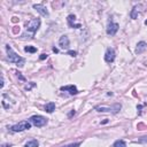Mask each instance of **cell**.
Wrapping results in <instances>:
<instances>
[{
    "instance_id": "obj_1",
    "label": "cell",
    "mask_w": 147,
    "mask_h": 147,
    "mask_svg": "<svg viewBox=\"0 0 147 147\" xmlns=\"http://www.w3.org/2000/svg\"><path fill=\"white\" fill-rule=\"evenodd\" d=\"M6 52H7V56H8L9 62L15 63L17 67H23V65H24L25 59L21 57L17 53H15V52L13 51V48H11L9 45H6Z\"/></svg>"
},
{
    "instance_id": "obj_2",
    "label": "cell",
    "mask_w": 147,
    "mask_h": 147,
    "mask_svg": "<svg viewBox=\"0 0 147 147\" xmlns=\"http://www.w3.org/2000/svg\"><path fill=\"white\" fill-rule=\"evenodd\" d=\"M96 111H99V113H113V114H116V113H118L119 110H121V105L119 103H115L114 106H111V107H106V106H96L95 108H94Z\"/></svg>"
},
{
    "instance_id": "obj_3",
    "label": "cell",
    "mask_w": 147,
    "mask_h": 147,
    "mask_svg": "<svg viewBox=\"0 0 147 147\" xmlns=\"http://www.w3.org/2000/svg\"><path fill=\"white\" fill-rule=\"evenodd\" d=\"M29 121H30V123H32L37 127H41V126L47 124V118H45L41 115H33V116L30 117Z\"/></svg>"
},
{
    "instance_id": "obj_4",
    "label": "cell",
    "mask_w": 147,
    "mask_h": 147,
    "mask_svg": "<svg viewBox=\"0 0 147 147\" xmlns=\"http://www.w3.org/2000/svg\"><path fill=\"white\" fill-rule=\"evenodd\" d=\"M31 127V123L28 122V121H22L15 125H13L10 127V131L11 132H21V131H24V130H29Z\"/></svg>"
},
{
    "instance_id": "obj_5",
    "label": "cell",
    "mask_w": 147,
    "mask_h": 147,
    "mask_svg": "<svg viewBox=\"0 0 147 147\" xmlns=\"http://www.w3.org/2000/svg\"><path fill=\"white\" fill-rule=\"evenodd\" d=\"M39 26H40V20L39 18H31L29 22L25 23L26 30L30 31V32H32V33H34L39 29Z\"/></svg>"
},
{
    "instance_id": "obj_6",
    "label": "cell",
    "mask_w": 147,
    "mask_h": 147,
    "mask_svg": "<svg viewBox=\"0 0 147 147\" xmlns=\"http://www.w3.org/2000/svg\"><path fill=\"white\" fill-rule=\"evenodd\" d=\"M118 28H119V25H118L117 23L110 21V22L108 23V26H107V33H108L109 36H115L116 32L118 31Z\"/></svg>"
},
{
    "instance_id": "obj_7",
    "label": "cell",
    "mask_w": 147,
    "mask_h": 147,
    "mask_svg": "<svg viewBox=\"0 0 147 147\" xmlns=\"http://www.w3.org/2000/svg\"><path fill=\"white\" fill-rule=\"evenodd\" d=\"M115 56H116L115 51L113 48H107V51L105 53V61L107 63H113L115 60Z\"/></svg>"
},
{
    "instance_id": "obj_8",
    "label": "cell",
    "mask_w": 147,
    "mask_h": 147,
    "mask_svg": "<svg viewBox=\"0 0 147 147\" xmlns=\"http://www.w3.org/2000/svg\"><path fill=\"white\" fill-rule=\"evenodd\" d=\"M69 45H70V41H69L68 36H65V34L61 36L60 39H59V46H60L62 49H68V48H69Z\"/></svg>"
},
{
    "instance_id": "obj_9",
    "label": "cell",
    "mask_w": 147,
    "mask_h": 147,
    "mask_svg": "<svg viewBox=\"0 0 147 147\" xmlns=\"http://www.w3.org/2000/svg\"><path fill=\"white\" fill-rule=\"evenodd\" d=\"M60 90H61V91H67V92H69V94H71V95H75V94H77V93H78V90H77V87H76L75 85L61 86V87H60Z\"/></svg>"
},
{
    "instance_id": "obj_10",
    "label": "cell",
    "mask_w": 147,
    "mask_h": 147,
    "mask_svg": "<svg viewBox=\"0 0 147 147\" xmlns=\"http://www.w3.org/2000/svg\"><path fill=\"white\" fill-rule=\"evenodd\" d=\"M33 8H34L38 13H40L42 16H48V10H47V8H46L44 5L37 3V5H33Z\"/></svg>"
},
{
    "instance_id": "obj_11",
    "label": "cell",
    "mask_w": 147,
    "mask_h": 147,
    "mask_svg": "<svg viewBox=\"0 0 147 147\" xmlns=\"http://www.w3.org/2000/svg\"><path fill=\"white\" fill-rule=\"evenodd\" d=\"M75 20H76V16L75 15H72V14H70V15H68V17H67V21H68V24H69V26L70 28H80L82 25L78 23V24H76L75 23Z\"/></svg>"
},
{
    "instance_id": "obj_12",
    "label": "cell",
    "mask_w": 147,
    "mask_h": 147,
    "mask_svg": "<svg viewBox=\"0 0 147 147\" xmlns=\"http://www.w3.org/2000/svg\"><path fill=\"white\" fill-rule=\"evenodd\" d=\"M146 49H147V44H146L145 41H139V42L137 44V47H136V53H137V54H141V53H144Z\"/></svg>"
},
{
    "instance_id": "obj_13",
    "label": "cell",
    "mask_w": 147,
    "mask_h": 147,
    "mask_svg": "<svg viewBox=\"0 0 147 147\" xmlns=\"http://www.w3.org/2000/svg\"><path fill=\"white\" fill-rule=\"evenodd\" d=\"M141 8V6L140 5H138V6H134L133 8H132V10H131V13H130V16H131V18H133V20H136L137 17H138V14H139V9Z\"/></svg>"
},
{
    "instance_id": "obj_14",
    "label": "cell",
    "mask_w": 147,
    "mask_h": 147,
    "mask_svg": "<svg viewBox=\"0 0 147 147\" xmlns=\"http://www.w3.org/2000/svg\"><path fill=\"white\" fill-rule=\"evenodd\" d=\"M55 110V103L54 102H48V103H46V106H45V111H47V113H53Z\"/></svg>"
},
{
    "instance_id": "obj_15",
    "label": "cell",
    "mask_w": 147,
    "mask_h": 147,
    "mask_svg": "<svg viewBox=\"0 0 147 147\" xmlns=\"http://www.w3.org/2000/svg\"><path fill=\"white\" fill-rule=\"evenodd\" d=\"M39 146V142L36 140V139H32V140H29L25 145H24V147H38Z\"/></svg>"
},
{
    "instance_id": "obj_16",
    "label": "cell",
    "mask_w": 147,
    "mask_h": 147,
    "mask_svg": "<svg viewBox=\"0 0 147 147\" xmlns=\"http://www.w3.org/2000/svg\"><path fill=\"white\" fill-rule=\"evenodd\" d=\"M114 147H126V142H125L124 140H122V139L116 140V141L114 142Z\"/></svg>"
},
{
    "instance_id": "obj_17",
    "label": "cell",
    "mask_w": 147,
    "mask_h": 147,
    "mask_svg": "<svg viewBox=\"0 0 147 147\" xmlns=\"http://www.w3.org/2000/svg\"><path fill=\"white\" fill-rule=\"evenodd\" d=\"M24 51L28 52V53H36V52H37V48L33 47V46H26V47L24 48Z\"/></svg>"
},
{
    "instance_id": "obj_18",
    "label": "cell",
    "mask_w": 147,
    "mask_h": 147,
    "mask_svg": "<svg viewBox=\"0 0 147 147\" xmlns=\"http://www.w3.org/2000/svg\"><path fill=\"white\" fill-rule=\"evenodd\" d=\"M80 142H74V144H69V145H64L62 147H79Z\"/></svg>"
},
{
    "instance_id": "obj_19",
    "label": "cell",
    "mask_w": 147,
    "mask_h": 147,
    "mask_svg": "<svg viewBox=\"0 0 147 147\" xmlns=\"http://www.w3.org/2000/svg\"><path fill=\"white\" fill-rule=\"evenodd\" d=\"M139 142H146L147 144V137H142L139 139Z\"/></svg>"
},
{
    "instance_id": "obj_20",
    "label": "cell",
    "mask_w": 147,
    "mask_h": 147,
    "mask_svg": "<svg viewBox=\"0 0 147 147\" xmlns=\"http://www.w3.org/2000/svg\"><path fill=\"white\" fill-rule=\"evenodd\" d=\"M68 54H70V56H76V52L75 51H68Z\"/></svg>"
},
{
    "instance_id": "obj_21",
    "label": "cell",
    "mask_w": 147,
    "mask_h": 147,
    "mask_svg": "<svg viewBox=\"0 0 147 147\" xmlns=\"http://www.w3.org/2000/svg\"><path fill=\"white\" fill-rule=\"evenodd\" d=\"M3 84H5V80H3V76H1V84H0V87H1V88L3 87Z\"/></svg>"
},
{
    "instance_id": "obj_22",
    "label": "cell",
    "mask_w": 147,
    "mask_h": 147,
    "mask_svg": "<svg viewBox=\"0 0 147 147\" xmlns=\"http://www.w3.org/2000/svg\"><path fill=\"white\" fill-rule=\"evenodd\" d=\"M47 57V54H41V56H40V60H44V59H46Z\"/></svg>"
},
{
    "instance_id": "obj_23",
    "label": "cell",
    "mask_w": 147,
    "mask_h": 147,
    "mask_svg": "<svg viewBox=\"0 0 147 147\" xmlns=\"http://www.w3.org/2000/svg\"><path fill=\"white\" fill-rule=\"evenodd\" d=\"M0 147H10V145L9 144H1Z\"/></svg>"
},
{
    "instance_id": "obj_24",
    "label": "cell",
    "mask_w": 147,
    "mask_h": 147,
    "mask_svg": "<svg viewBox=\"0 0 147 147\" xmlns=\"http://www.w3.org/2000/svg\"><path fill=\"white\" fill-rule=\"evenodd\" d=\"M53 51H54V52H55V53H57V52H59V51H57V48H55V47H54V48H53Z\"/></svg>"
},
{
    "instance_id": "obj_25",
    "label": "cell",
    "mask_w": 147,
    "mask_h": 147,
    "mask_svg": "<svg viewBox=\"0 0 147 147\" xmlns=\"http://www.w3.org/2000/svg\"><path fill=\"white\" fill-rule=\"evenodd\" d=\"M145 24H146V25H147V21H146V22H145Z\"/></svg>"
}]
</instances>
